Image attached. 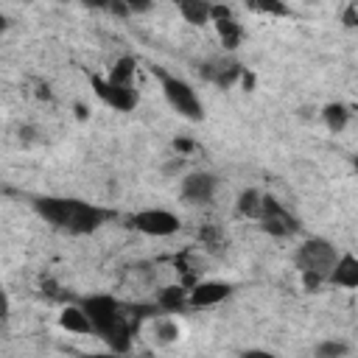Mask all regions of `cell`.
I'll return each mask as SVG.
<instances>
[{"mask_svg": "<svg viewBox=\"0 0 358 358\" xmlns=\"http://www.w3.org/2000/svg\"><path fill=\"white\" fill-rule=\"evenodd\" d=\"M157 78H159V90H162L168 106H171L179 117H185V120H190V123L204 120V103H201V98L196 95V90H193L185 78L171 76V73H165V70H157Z\"/></svg>", "mask_w": 358, "mask_h": 358, "instance_id": "6da1fadb", "label": "cell"}, {"mask_svg": "<svg viewBox=\"0 0 358 358\" xmlns=\"http://www.w3.org/2000/svg\"><path fill=\"white\" fill-rule=\"evenodd\" d=\"M336 257H338V249L327 238L313 235V238H305L299 243V249L294 255V263H296L299 274H316V277H322L327 282V274H330Z\"/></svg>", "mask_w": 358, "mask_h": 358, "instance_id": "7a4b0ae2", "label": "cell"}, {"mask_svg": "<svg viewBox=\"0 0 358 358\" xmlns=\"http://www.w3.org/2000/svg\"><path fill=\"white\" fill-rule=\"evenodd\" d=\"M112 215H115L112 210H103V207H98V204L81 201V199H67V215H64L62 232H70V235H92V232H98Z\"/></svg>", "mask_w": 358, "mask_h": 358, "instance_id": "3957f363", "label": "cell"}, {"mask_svg": "<svg viewBox=\"0 0 358 358\" xmlns=\"http://www.w3.org/2000/svg\"><path fill=\"white\" fill-rule=\"evenodd\" d=\"M129 227L140 235H148V238H171L182 229V221L176 213L171 210H162V207H145V210H137L131 213L129 218Z\"/></svg>", "mask_w": 358, "mask_h": 358, "instance_id": "277c9868", "label": "cell"}, {"mask_svg": "<svg viewBox=\"0 0 358 358\" xmlns=\"http://www.w3.org/2000/svg\"><path fill=\"white\" fill-rule=\"evenodd\" d=\"M257 221H260V229L268 232L271 238H291L299 229V218L282 201H277L274 196H266V193H263V207H260Z\"/></svg>", "mask_w": 358, "mask_h": 358, "instance_id": "5b68a950", "label": "cell"}, {"mask_svg": "<svg viewBox=\"0 0 358 358\" xmlns=\"http://www.w3.org/2000/svg\"><path fill=\"white\" fill-rule=\"evenodd\" d=\"M78 305H81L84 313L90 316V322H92V333H95V336L103 333L109 324H115L117 319L126 316V313H123V305H120L112 294H90V296H84Z\"/></svg>", "mask_w": 358, "mask_h": 358, "instance_id": "8992f818", "label": "cell"}, {"mask_svg": "<svg viewBox=\"0 0 358 358\" xmlns=\"http://www.w3.org/2000/svg\"><path fill=\"white\" fill-rule=\"evenodd\" d=\"M90 87H92V92H95L106 106H112V109H117V112H131V109L137 106V101H140L134 84H115V81H109L106 76H90Z\"/></svg>", "mask_w": 358, "mask_h": 358, "instance_id": "52a82bcc", "label": "cell"}, {"mask_svg": "<svg viewBox=\"0 0 358 358\" xmlns=\"http://www.w3.org/2000/svg\"><path fill=\"white\" fill-rule=\"evenodd\" d=\"M215 190H218V176L210 173V171H190V173H185L182 182H179L182 199H185L187 204H199V207H201V204H210L213 196H215Z\"/></svg>", "mask_w": 358, "mask_h": 358, "instance_id": "ba28073f", "label": "cell"}, {"mask_svg": "<svg viewBox=\"0 0 358 358\" xmlns=\"http://www.w3.org/2000/svg\"><path fill=\"white\" fill-rule=\"evenodd\" d=\"M232 296V285L224 280H199L187 288V308H213Z\"/></svg>", "mask_w": 358, "mask_h": 358, "instance_id": "9c48e42d", "label": "cell"}, {"mask_svg": "<svg viewBox=\"0 0 358 358\" xmlns=\"http://www.w3.org/2000/svg\"><path fill=\"white\" fill-rule=\"evenodd\" d=\"M210 22L215 25V34H218V42L224 45V50H238L241 39H243V28L232 17V11L221 3H213L210 6Z\"/></svg>", "mask_w": 358, "mask_h": 358, "instance_id": "30bf717a", "label": "cell"}, {"mask_svg": "<svg viewBox=\"0 0 358 358\" xmlns=\"http://www.w3.org/2000/svg\"><path fill=\"white\" fill-rule=\"evenodd\" d=\"M327 282H333L338 288H347V291L358 288V257L352 252L338 255L333 268H330V274H327Z\"/></svg>", "mask_w": 358, "mask_h": 358, "instance_id": "8fae6325", "label": "cell"}, {"mask_svg": "<svg viewBox=\"0 0 358 358\" xmlns=\"http://www.w3.org/2000/svg\"><path fill=\"white\" fill-rule=\"evenodd\" d=\"M207 81H213L215 87H232L238 78H241V73H243V67L238 64V62H232V59H221V62H207V64H201V70H199Z\"/></svg>", "mask_w": 358, "mask_h": 358, "instance_id": "7c38bea8", "label": "cell"}, {"mask_svg": "<svg viewBox=\"0 0 358 358\" xmlns=\"http://www.w3.org/2000/svg\"><path fill=\"white\" fill-rule=\"evenodd\" d=\"M98 338H101L112 352H129V350H131V338H134V330H131L129 316H123V319H117L115 324H109L103 333H98Z\"/></svg>", "mask_w": 358, "mask_h": 358, "instance_id": "4fadbf2b", "label": "cell"}, {"mask_svg": "<svg viewBox=\"0 0 358 358\" xmlns=\"http://www.w3.org/2000/svg\"><path fill=\"white\" fill-rule=\"evenodd\" d=\"M59 327L67 330V333H76V336H90L92 333V322H90V316L84 313L81 305H64L59 310Z\"/></svg>", "mask_w": 358, "mask_h": 358, "instance_id": "5bb4252c", "label": "cell"}, {"mask_svg": "<svg viewBox=\"0 0 358 358\" xmlns=\"http://www.w3.org/2000/svg\"><path fill=\"white\" fill-rule=\"evenodd\" d=\"M157 308L165 313H182L187 310V285H165L157 294Z\"/></svg>", "mask_w": 358, "mask_h": 358, "instance_id": "9a60e30c", "label": "cell"}, {"mask_svg": "<svg viewBox=\"0 0 358 358\" xmlns=\"http://www.w3.org/2000/svg\"><path fill=\"white\" fill-rule=\"evenodd\" d=\"M176 11L182 14L185 22L190 25H207L210 22V0H173Z\"/></svg>", "mask_w": 358, "mask_h": 358, "instance_id": "2e32d148", "label": "cell"}, {"mask_svg": "<svg viewBox=\"0 0 358 358\" xmlns=\"http://www.w3.org/2000/svg\"><path fill=\"white\" fill-rule=\"evenodd\" d=\"M322 120H324V126H327L333 134H338V131H344L347 123H350V106L341 103V101H330V103L322 106Z\"/></svg>", "mask_w": 358, "mask_h": 358, "instance_id": "e0dca14e", "label": "cell"}, {"mask_svg": "<svg viewBox=\"0 0 358 358\" xmlns=\"http://www.w3.org/2000/svg\"><path fill=\"white\" fill-rule=\"evenodd\" d=\"M260 207H263V193H260L257 187H246V190H241L238 199H235V213L243 215V218H255V221H257Z\"/></svg>", "mask_w": 358, "mask_h": 358, "instance_id": "ac0fdd59", "label": "cell"}, {"mask_svg": "<svg viewBox=\"0 0 358 358\" xmlns=\"http://www.w3.org/2000/svg\"><path fill=\"white\" fill-rule=\"evenodd\" d=\"M134 73H137V59L134 56H120L112 67H109V81L115 84H134Z\"/></svg>", "mask_w": 358, "mask_h": 358, "instance_id": "d6986e66", "label": "cell"}, {"mask_svg": "<svg viewBox=\"0 0 358 358\" xmlns=\"http://www.w3.org/2000/svg\"><path fill=\"white\" fill-rule=\"evenodd\" d=\"M243 3H246V8L266 14V17H288L291 14L285 0H243Z\"/></svg>", "mask_w": 358, "mask_h": 358, "instance_id": "ffe728a7", "label": "cell"}, {"mask_svg": "<svg viewBox=\"0 0 358 358\" xmlns=\"http://www.w3.org/2000/svg\"><path fill=\"white\" fill-rule=\"evenodd\" d=\"M151 6H154V0H112L109 11L117 17H126V14H145Z\"/></svg>", "mask_w": 358, "mask_h": 358, "instance_id": "44dd1931", "label": "cell"}, {"mask_svg": "<svg viewBox=\"0 0 358 358\" xmlns=\"http://www.w3.org/2000/svg\"><path fill=\"white\" fill-rule=\"evenodd\" d=\"M154 338L159 344H171L179 338V327L171 319H154Z\"/></svg>", "mask_w": 358, "mask_h": 358, "instance_id": "7402d4cb", "label": "cell"}, {"mask_svg": "<svg viewBox=\"0 0 358 358\" xmlns=\"http://www.w3.org/2000/svg\"><path fill=\"white\" fill-rule=\"evenodd\" d=\"M350 352V347L344 344V341H322L319 347H316V355L319 358H341V355H347Z\"/></svg>", "mask_w": 358, "mask_h": 358, "instance_id": "603a6c76", "label": "cell"}, {"mask_svg": "<svg viewBox=\"0 0 358 358\" xmlns=\"http://www.w3.org/2000/svg\"><path fill=\"white\" fill-rule=\"evenodd\" d=\"M182 171H185V157H182V154H179V157H173V159L162 168V173H165V176H179Z\"/></svg>", "mask_w": 358, "mask_h": 358, "instance_id": "cb8c5ba5", "label": "cell"}, {"mask_svg": "<svg viewBox=\"0 0 358 358\" xmlns=\"http://www.w3.org/2000/svg\"><path fill=\"white\" fill-rule=\"evenodd\" d=\"M193 148H196V143H193V140H187V137H176V140H173V151H176V154H182V157H187Z\"/></svg>", "mask_w": 358, "mask_h": 358, "instance_id": "d4e9b609", "label": "cell"}, {"mask_svg": "<svg viewBox=\"0 0 358 358\" xmlns=\"http://www.w3.org/2000/svg\"><path fill=\"white\" fill-rule=\"evenodd\" d=\"M341 20H344V25H347V28H355V25H358V14H355V3H350V6L344 8V17H341Z\"/></svg>", "mask_w": 358, "mask_h": 358, "instance_id": "484cf974", "label": "cell"}, {"mask_svg": "<svg viewBox=\"0 0 358 358\" xmlns=\"http://www.w3.org/2000/svg\"><path fill=\"white\" fill-rule=\"evenodd\" d=\"M84 8H92V11H109V3L112 0H78Z\"/></svg>", "mask_w": 358, "mask_h": 358, "instance_id": "4316f807", "label": "cell"}, {"mask_svg": "<svg viewBox=\"0 0 358 358\" xmlns=\"http://www.w3.org/2000/svg\"><path fill=\"white\" fill-rule=\"evenodd\" d=\"M8 313H11V305H8V294L0 288V322H6V319H8Z\"/></svg>", "mask_w": 358, "mask_h": 358, "instance_id": "83f0119b", "label": "cell"}, {"mask_svg": "<svg viewBox=\"0 0 358 358\" xmlns=\"http://www.w3.org/2000/svg\"><path fill=\"white\" fill-rule=\"evenodd\" d=\"M20 140L22 143H34L36 140V129L34 126H20Z\"/></svg>", "mask_w": 358, "mask_h": 358, "instance_id": "f1b7e54d", "label": "cell"}, {"mask_svg": "<svg viewBox=\"0 0 358 358\" xmlns=\"http://www.w3.org/2000/svg\"><path fill=\"white\" fill-rule=\"evenodd\" d=\"M238 81H241V87H243V90H255V73H249V70H243Z\"/></svg>", "mask_w": 358, "mask_h": 358, "instance_id": "f546056e", "label": "cell"}, {"mask_svg": "<svg viewBox=\"0 0 358 358\" xmlns=\"http://www.w3.org/2000/svg\"><path fill=\"white\" fill-rule=\"evenodd\" d=\"M8 25H11V22H8V17L0 11V34H6V31H8Z\"/></svg>", "mask_w": 358, "mask_h": 358, "instance_id": "4dcf8cb0", "label": "cell"}, {"mask_svg": "<svg viewBox=\"0 0 358 358\" xmlns=\"http://www.w3.org/2000/svg\"><path fill=\"white\" fill-rule=\"evenodd\" d=\"M76 115L84 120V117H87V106H84V103H76Z\"/></svg>", "mask_w": 358, "mask_h": 358, "instance_id": "1f68e13d", "label": "cell"}, {"mask_svg": "<svg viewBox=\"0 0 358 358\" xmlns=\"http://www.w3.org/2000/svg\"><path fill=\"white\" fill-rule=\"evenodd\" d=\"M53 3H70V0H53Z\"/></svg>", "mask_w": 358, "mask_h": 358, "instance_id": "d6a6232c", "label": "cell"}, {"mask_svg": "<svg viewBox=\"0 0 358 358\" xmlns=\"http://www.w3.org/2000/svg\"><path fill=\"white\" fill-rule=\"evenodd\" d=\"M308 3H316V0H308Z\"/></svg>", "mask_w": 358, "mask_h": 358, "instance_id": "836d02e7", "label": "cell"}, {"mask_svg": "<svg viewBox=\"0 0 358 358\" xmlns=\"http://www.w3.org/2000/svg\"><path fill=\"white\" fill-rule=\"evenodd\" d=\"M210 3H215V0H210Z\"/></svg>", "mask_w": 358, "mask_h": 358, "instance_id": "e575fe53", "label": "cell"}]
</instances>
